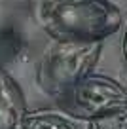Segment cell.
Here are the masks:
<instances>
[{
  "mask_svg": "<svg viewBox=\"0 0 127 129\" xmlns=\"http://www.w3.org/2000/svg\"><path fill=\"white\" fill-rule=\"evenodd\" d=\"M38 17L63 42H103L121 27V12L110 0H49L40 4Z\"/></svg>",
  "mask_w": 127,
  "mask_h": 129,
  "instance_id": "cell-1",
  "label": "cell"
},
{
  "mask_svg": "<svg viewBox=\"0 0 127 129\" xmlns=\"http://www.w3.org/2000/svg\"><path fill=\"white\" fill-rule=\"evenodd\" d=\"M101 55V42L53 40L42 53L36 80L48 95L61 99L89 76Z\"/></svg>",
  "mask_w": 127,
  "mask_h": 129,
  "instance_id": "cell-2",
  "label": "cell"
},
{
  "mask_svg": "<svg viewBox=\"0 0 127 129\" xmlns=\"http://www.w3.org/2000/svg\"><path fill=\"white\" fill-rule=\"evenodd\" d=\"M68 114L91 120L104 112L127 105V89L106 76H85L67 95L57 99Z\"/></svg>",
  "mask_w": 127,
  "mask_h": 129,
  "instance_id": "cell-3",
  "label": "cell"
},
{
  "mask_svg": "<svg viewBox=\"0 0 127 129\" xmlns=\"http://www.w3.org/2000/svg\"><path fill=\"white\" fill-rule=\"evenodd\" d=\"M27 114L23 93L17 84L0 70V129H21Z\"/></svg>",
  "mask_w": 127,
  "mask_h": 129,
  "instance_id": "cell-4",
  "label": "cell"
},
{
  "mask_svg": "<svg viewBox=\"0 0 127 129\" xmlns=\"http://www.w3.org/2000/svg\"><path fill=\"white\" fill-rule=\"evenodd\" d=\"M21 129H76V127H74V123H70L61 114L40 110V112L25 114Z\"/></svg>",
  "mask_w": 127,
  "mask_h": 129,
  "instance_id": "cell-5",
  "label": "cell"
},
{
  "mask_svg": "<svg viewBox=\"0 0 127 129\" xmlns=\"http://www.w3.org/2000/svg\"><path fill=\"white\" fill-rule=\"evenodd\" d=\"M89 129H127V105L87 120Z\"/></svg>",
  "mask_w": 127,
  "mask_h": 129,
  "instance_id": "cell-6",
  "label": "cell"
},
{
  "mask_svg": "<svg viewBox=\"0 0 127 129\" xmlns=\"http://www.w3.org/2000/svg\"><path fill=\"white\" fill-rule=\"evenodd\" d=\"M121 49H123V59L127 63V28H125V34H123V42H121Z\"/></svg>",
  "mask_w": 127,
  "mask_h": 129,
  "instance_id": "cell-7",
  "label": "cell"
},
{
  "mask_svg": "<svg viewBox=\"0 0 127 129\" xmlns=\"http://www.w3.org/2000/svg\"><path fill=\"white\" fill-rule=\"evenodd\" d=\"M42 2H49V0H42ZM42 2H40V4H42Z\"/></svg>",
  "mask_w": 127,
  "mask_h": 129,
  "instance_id": "cell-8",
  "label": "cell"
}]
</instances>
